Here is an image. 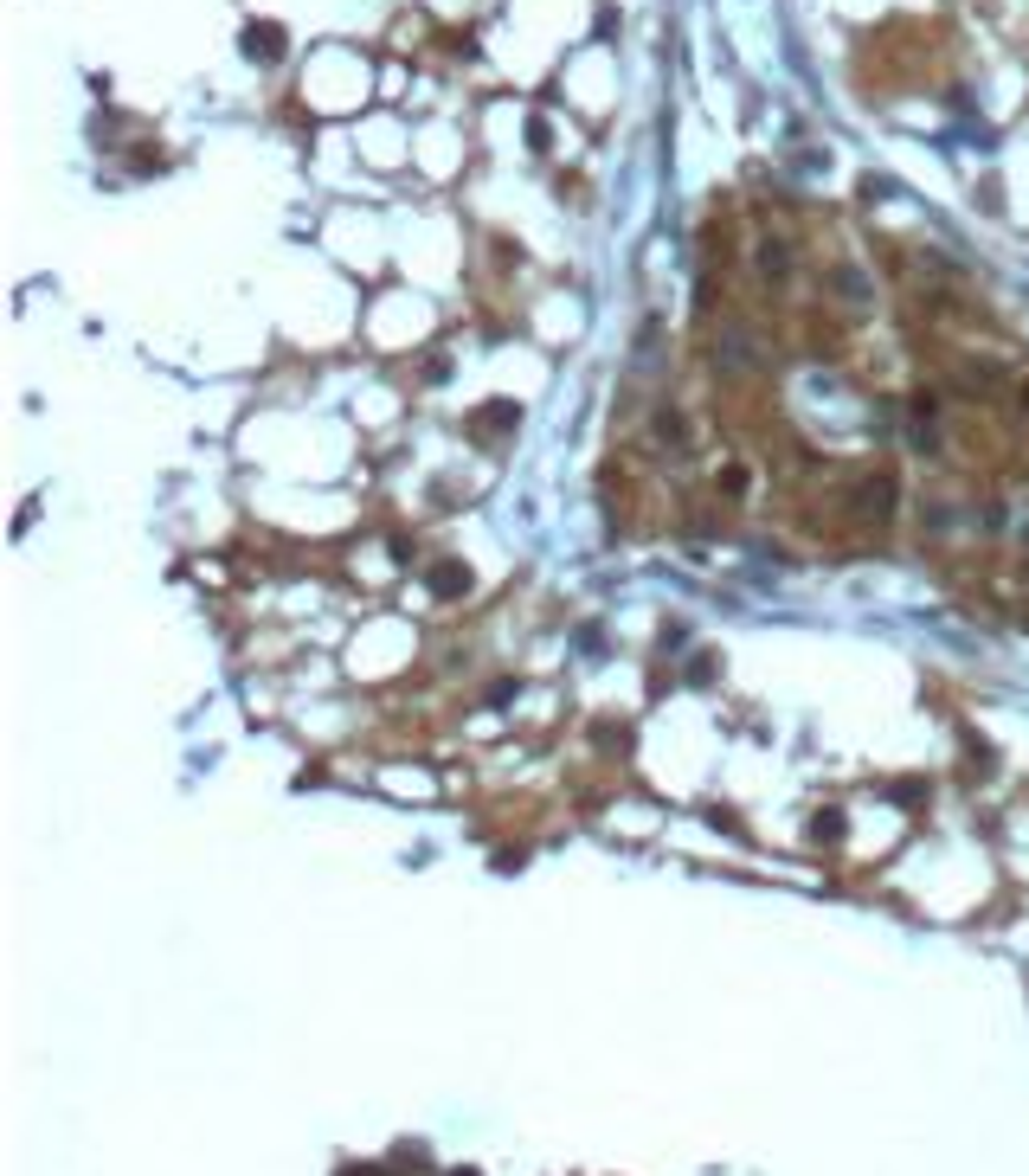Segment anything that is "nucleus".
<instances>
[{
    "instance_id": "9d476101",
    "label": "nucleus",
    "mask_w": 1029,
    "mask_h": 1176,
    "mask_svg": "<svg viewBox=\"0 0 1029 1176\" xmlns=\"http://www.w3.org/2000/svg\"><path fill=\"white\" fill-rule=\"evenodd\" d=\"M1010 399H1017V412L1029 418V380H1017V392H1010Z\"/></svg>"
},
{
    "instance_id": "7ed1b4c3",
    "label": "nucleus",
    "mask_w": 1029,
    "mask_h": 1176,
    "mask_svg": "<svg viewBox=\"0 0 1029 1176\" xmlns=\"http://www.w3.org/2000/svg\"><path fill=\"white\" fill-rule=\"evenodd\" d=\"M238 52L257 58V65H277V58L290 52V39H284V26H270V20H252V26L238 33Z\"/></svg>"
},
{
    "instance_id": "423d86ee",
    "label": "nucleus",
    "mask_w": 1029,
    "mask_h": 1176,
    "mask_svg": "<svg viewBox=\"0 0 1029 1176\" xmlns=\"http://www.w3.org/2000/svg\"><path fill=\"white\" fill-rule=\"evenodd\" d=\"M425 585H432L438 598H464V592H470L477 579H470V566H464V560H438V566L425 572Z\"/></svg>"
},
{
    "instance_id": "f257e3e1",
    "label": "nucleus",
    "mask_w": 1029,
    "mask_h": 1176,
    "mask_svg": "<svg viewBox=\"0 0 1029 1176\" xmlns=\"http://www.w3.org/2000/svg\"><path fill=\"white\" fill-rule=\"evenodd\" d=\"M894 501H901V482H894L888 469H869V476H856V489H849V514H856V521H888Z\"/></svg>"
},
{
    "instance_id": "6e6552de",
    "label": "nucleus",
    "mask_w": 1029,
    "mask_h": 1176,
    "mask_svg": "<svg viewBox=\"0 0 1029 1176\" xmlns=\"http://www.w3.org/2000/svg\"><path fill=\"white\" fill-rule=\"evenodd\" d=\"M657 444L662 450H689V425H682V412H657Z\"/></svg>"
},
{
    "instance_id": "0eeeda50",
    "label": "nucleus",
    "mask_w": 1029,
    "mask_h": 1176,
    "mask_svg": "<svg viewBox=\"0 0 1029 1176\" xmlns=\"http://www.w3.org/2000/svg\"><path fill=\"white\" fill-rule=\"evenodd\" d=\"M746 482H753V476H746V464H721V469H714V496H721V501H746Z\"/></svg>"
},
{
    "instance_id": "39448f33",
    "label": "nucleus",
    "mask_w": 1029,
    "mask_h": 1176,
    "mask_svg": "<svg viewBox=\"0 0 1029 1176\" xmlns=\"http://www.w3.org/2000/svg\"><path fill=\"white\" fill-rule=\"evenodd\" d=\"M753 264H760V277H766V284H785V277H792V245H785L778 232H766V238H760V251H753Z\"/></svg>"
},
{
    "instance_id": "20e7f679",
    "label": "nucleus",
    "mask_w": 1029,
    "mask_h": 1176,
    "mask_svg": "<svg viewBox=\"0 0 1029 1176\" xmlns=\"http://www.w3.org/2000/svg\"><path fill=\"white\" fill-rule=\"evenodd\" d=\"M714 360H721L727 373H746V367H760V348H753V335H746V328H734V321H727V328L714 335Z\"/></svg>"
},
{
    "instance_id": "f03ea898",
    "label": "nucleus",
    "mask_w": 1029,
    "mask_h": 1176,
    "mask_svg": "<svg viewBox=\"0 0 1029 1176\" xmlns=\"http://www.w3.org/2000/svg\"><path fill=\"white\" fill-rule=\"evenodd\" d=\"M502 431H521V405L514 399H489V405H477L470 412V437H482V444H502Z\"/></svg>"
},
{
    "instance_id": "1a4fd4ad",
    "label": "nucleus",
    "mask_w": 1029,
    "mask_h": 1176,
    "mask_svg": "<svg viewBox=\"0 0 1029 1176\" xmlns=\"http://www.w3.org/2000/svg\"><path fill=\"white\" fill-rule=\"evenodd\" d=\"M129 168H136V174H155V168H168V161H161V148H136Z\"/></svg>"
}]
</instances>
